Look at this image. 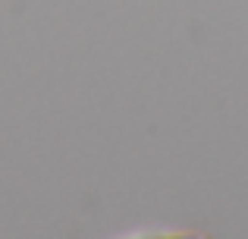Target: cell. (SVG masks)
Returning a JSON list of instances; mask_svg holds the SVG:
<instances>
[]
</instances>
